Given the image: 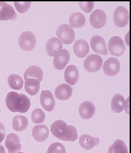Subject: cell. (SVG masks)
Wrapping results in <instances>:
<instances>
[{"mask_svg": "<svg viewBox=\"0 0 131 153\" xmlns=\"http://www.w3.org/2000/svg\"><path fill=\"white\" fill-rule=\"evenodd\" d=\"M0 153H6L4 148L2 145H0Z\"/></svg>", "mask_w": 131, "mask_h": 153, "instance_id": "obj_34", "label": "cell"}, {"mask_svg": "<svg viewBox=\"0 0 131 153\" xmlns=\"http://www.w3.org/2000/svg\"><path fill=\"white\" fill-rule=\"evenodd\" d=\"M5 146L9 153H17L20 151L22 146L19 136L17 134L11 133L7 136Z\"/></svg>", "mask_w": 131, "mask_h": 153, "instance_id": "obj_12", "label": "cell"}, {"mask_svg": "<svg viewBox=\"0 0 131 153\" xmlns=\"http://www.w3.org/2000/svg\"><path fill=\"white\" fill-rule=\"evenodd\" d=\"M81 10L86 13H89L93 10L94 2H78Z\"/></svg>", "mask_w": 131, "mask_h": 153, "instance_id": "obj_32", "label": "cell"}, {"mask_svg": "<svg viewBox=\"0 0 131 153\" xmlns=\"http://www.w3.org/2000/svg\"><path fill=\"white\" fill-rule=\"evenodd\" d=\"M125 98L121 95L117 94L113 97L111 101V109L115 113H121L125 108Z\"/></svg>", "mask_w": 131, "mask_h": 153, "instance_id": "obj_23", "label": "cell"}, {"mask_svg": "<svg viewBox=\"0 0 131 153\" xmlns=\"http://www.w3.org/2000/svg\"><path fill=\"white\" fill-rule=\"evenodd\" d=\"M63 45L61 42L56 37L50 38L46 43V50L49 56H54L58 51L62 48Z\"/></svg>", "mask_w": 131, "mask_h": 153, "instance_id": "obj_19", "label": "cell"}, {"mask_svg": "<svg viewBox=\"0 0 131 153\" xmlns=\"http://www.w3.org/2000/svg\"><path fill=\"white\" fill-rule=\"evenodd\" d=\"M79 74L76 66L71 65L67 67L64 72V78L66 82L69 85H74L78 82Z\"/></svg>", "mask_w": 131, "mask_h": 153, "instance_id": "obj_16", "label": "cell"}, {"mask_svg": "<svg viewBox=\"0 0 131 153\" xmlns=\"http://www.w3.org/2000/svg\"><path fill=\"white\" fill-rule=\"evenodd\" d=\"M47 153H66L64 145L58 142L53 143L50 146Z\"/></svg>", "mask_w": 131, "mask_h": 153, "instance_id": "obj_30", "label": "cell"}, {"mask_svg": "<svg viewBox=\"0 0 131 153\" xmlns=\"http://www.w3.org/2000/svg\"><path fill=\"white\" fill-rule=\"evenodd\" d=\"M40 100L42 107L47 111L50 112L54 109L55 99L50 91H43L40 94Z\"/></svg>", "mask_w": 131, "mask_h": 153, "instance_id": "obj_13", "label": "cell"}, {"mask_svg": "<svg viewBox=\"0 0 131 153\" xmlns=\"http://www.w3.org/2000/svg\"><path fill=\"white\" fill-rule=\"evenodd\" d=\"M90 45L93 51L97 53L108 55V51L105 39L99 35H95L90 40Z\"/></svg>", "mask_w": 131, "mask_h": 153, "instance_id": "obj_11", "label": "cell"}, {"mask_svg": "<svg viewBox=\"0 0 131 153\" xmlns=\"http://www.w3.org/2000/svg\"><path fill=\"white\" fill-rule=\"evenodd\" d=\"M6 102L8 108L13 112L26 113L31 107V101L26 95L19 94L15 92L8 94Z\"/></svg>", "mask_w": 131, "mask_h": 153, "instance_id": "obj_2", "label": "cell"}, {"mask_svg": "<svg viewBox=\"0 0 131 153\" xmlns=\"http://www.w3.org/2000/svg\"><path fill=\"white\" fill-rule=\"evenodd\" d=\"M113 19L117 27H123L127 25L129 21L128 10L124 6L118 7L114 12Z\"/></svg>", "mask_w": 131, "mask_h": 153, "instance_id": "obj_5", "label": "cell"}, {"mask_svg": "<svg viewBox=\"0 0 131 153\" xmlns=\"http://www.w3.org/2000/svg\"><path fill=\"white\" fill-rule=\"evenodd\" d=\"M28 120L25 117L21 115L15 116L13 118L12 125L13 129L18 132L25 130L28 125Z\"/></svg>", "mask_w": 131, "mask_h": 153, "instance_id": "obj_26", "label": "cell"}, {"mask_svg": "<svg viewBox=\"0 0 131 153\" xmlns=\"http://www.w3.org/2000/svg\"><path fill=\"white\" fill-rule=\"evenodd\" d=\"M16 13L12 7L5 2H0V20L6 21L16 19Z\"/></svg>", "mask_w": 131, "mask_h": 153, "instance_id": "obj_14", "label": "cell"}, {"mask_svg": "<svg viewBox=\"0 0 131 153\" xmlns=\"http://www.w3.org/2000/svg\"><path fill=\"white\" fill-rule=\"evenodd\" d=\"M103 62L101 56L96 54H93L86 58L84 62V67L89 72H97L101 68Z\"/></svg>", "mask_w": 131, "mask_h": 153, "instance_id": "obj_6", "label": "cell"}, {"mask_svg": "<svg viewBox=\"0 0 131 153\" xmlns=\"http://www.w3.org/2000/svg\"><path fill=\"white\" fill-rule=\"evenodd\" d=\"M50 130L53 136L62 141L75 142L78 137L76 128L72 125L69 126L61 120H58L53 122L51 126Z\"/></svg>", "mask_w": 131, "mask_h": 153, "instance_id": "obj_1", "label": "cell"}, {"mask_svg": "<svg viewBox=\"0 0 131 153\" xmlns=\"http://www.w3.org/2000/svg\"><path fill=\"white\" fill-rule=\"evenodd\" d=\"M49 131L46 125L40 124L35 125L33 128L32 134L35 140L42 142L46 140L49 136Z\"/></svg>", "mask_w": 131, "mask_h": 153, "instance_id": "obj_17", "label": "cell"}, {"mask_svg": "<svg viewBox=\"0 0 131 153\" xmlns=\"http://www.w3.org/2000/svg\"><path fill=\"white\" fill-rule=\"evenodd\" d=\"M45 115L44 112L41 109H35L31 114L33 122L35 124L41 123L45 119Z\"/></svg>", "mask_w": 131, "mask_h": 153, "instance_id": "obj_29", "label": "cell"}, {"mask_svg": "<svg viewBox=\"0 0 131 153\" xmlns=\"http://www.w3.org/2000/svg\"><path fill=\"white\" fill-rule=\"evenodd\" d=\"M15 8L17 11L20 13H24L26 12L30 8L31 2H14Z\"/></svg>", "mask_w": 131, "mask_h": 153, "instance_id": "obj_31", "label": "cell"}, {"mask_svg": "<svg viewBox=\"0 0 131 153\" xmlns=\"http://www.w3.org/2000/svg\"><path fill=\"white\" fill-rule=\"evenodd\" d=\"M103 71L107 76H116L119 73L120 69V64L119 60L116 58H109L104 63Z\"/></svg>", "mask_w": 131, "mask_h": 153, "instance_id": "obj_10", "label": "cell"}, {"mask_svg": "<svg viewBox=\"0 0 131 153\" xmlns=\"http://www.w3.org/2000/svg\"><path fill=\"white\" fill-rule=\"evenodd\" d=\"M24 153L20 152H19V153Z\"/></svg>", "mask_w": 131, "mask_h": 153, "instance_id": "obj_35", "label": "cell"}, {"mask_svg": "<svg viewBox=\"0 0 131 153\" xmlns=\"http://www.w3.org/2000/svg\"><path fill=\"white\" fill-rule=\"evenodd\" d=\"M108 153H128L127 147L124 141L117 140L109 148Z\"/></svg>", "mask_w": 131, "mask_h": 153, "instance_id": "obj_28", "label": "cell"}, {"mask_svg": "<svg viewBox=\"0 0 131 153\" xmlns=\"http://www.w3.org/2000/svg\"><path fill=\"white\" fill-rule=\"evenodd\" d=\"M95 105L91 101H87L82 103L79 108L80 117L84 120L92 118L95 114Z\"/></svg>", "mask_w": 131, "mask_h": 153, "instance_id": "obj_15", "label": "cell"}, {"mask_svg": "<svg viewBox=\"0 0 131 153\" xmlns=\"http://www.w3.org/2000/svg\"><path fill=\"white\" fill-rule=\"evenodd\" d=\"M70 59V53L67 50L65 49L61 50L57 53L54 56L53 66L58 70H62L69 63Z\"/></svg>", "mask_w": 131, "mask_h": 153, "instance_id": "obj_9", "label": "cell"}, {"mask_svg": "<svg viewBox=\"0 0 131 153\" xmlns=\"http://www.w3.org/2000/svg\"><path fill=\"white\" fill-rule=\"evenodd\" d=\"M43 77V72L40 67L37 65H32L26 70L24 73V79L34 78L41 82Z\"/></svg>", "mask_w": 131, "mask_h": 153, "instance_id": "obj_22", "label": "cell"}, {"mask_svg": "<svg viewBox=\"0 0 131 153\" xmlns=\"http://www.w3.org/2000/svg\"><path fill=\"white\" fill-rule=\"evenodd\" d=\"M56 35L61 43L65 45L71 44L75 38L74 29L67 24H62L59 26L56 31Z\"/></svg>", "mask_w": 131, "mask_h": 153, "instance_id": "obj_3", "label": "cell"}, {"mask_svg": "<svg viewBox=\"0 0 131 153\" xmlns=\"http://www.w3.org/2000/svg\"><path fill=\"white\" fill-rule=\"evenodd\" d=\"M86 18L81 13L76 12L72 13L69 19V23L71 27L81 28L83 27L86 24Z\"/></svg>", "mask_w": 131, "mask_h": 153, "instance_id": "obj_24", "label": "cell"}, {"mask_svg": "<svg viewBox=\"0 0 131 153\" xmlns=\"http://www.w3.org/2000/svg\"><path fill=\"white\" fill-rule=\"evenodd\" d=\"M73 50L75 53L79 58H84L88 54L89 47L88 43L84 39H78L74 43Z\"/></svg>", "mask_w": 131, "mask_h": 153, "instance_id": "obj_21", "label": "cell"}, {"mask_svg": "<svg viewBox=\"0 0 131 153\" xmlns=\"http://www.w3.org/2000/svg\"><path fill=\"white\" fill-rule=\"evenodd\" d=\"M5 136V128L3 123H0V143L2 142Z\"/></svg>", "mask_w": 131, "mask_h": 153, "instance_id": "obj_33", "label": "cell"}, {"mask_svg": "<svg viewBox=\"0 0 131 153\" xmlns=\"http://www.w3.org/2000/svg\"><path fill=\"white\" fill-rule=\"evenodd\" d=\"M107 21V17L105 13L100 9L95 10L90 16V24L94 28L100 29L104 27Z\"/></svg>", "mask_w": 131, "mask_h": 153, "instance_id": "obj_8", "label": "cell"}, {"mask_svg": "<svg viewBox=\"0 0 131 153\" xmlns=\"http://www.w3.org/2000/svg\"><path fill=\"white\" fill-rule=\"evenodd\" d=\"M72 93V89L70 85L62 84L56 88L54 94L55 97L58 100L65 101L70 98Z\"/></svg>", "mask_w": 131, "mask_h": 153, "instance_id": "obj_18", "label": "cell"}, {"mask_svg": "<svg viewBox=\"0 0 131 153\" xmlns=\"http://www.w3.org/2000/svg\"><path fill=\"white\" fill-rule=\"evenodd\" d=\"M8 83L10 88L13 89L19 90L22 89L23 85L22 78L19 75L11 74L7 79Z\"/></svg>", "mask_w": 131, "mask_h": 153, "instance_id": "obj_27", "label": "cell"}, {"mask_svg": "<svg viewBox=\"0 0 131 153\" xmlns=\"http://www.w3.org/2000/svg\"><path fill=\"white\" fill-rule=\"evenodd\" d=\"M25 89L31 96H35L39 91L40 82L37 79L30 78L25 80Z\"/></svg>", "mask_w": 131, "mask_h": 153, "instance_id": "obj_25", "label": "cell"}, {"mask_svg": "<svg viewBox=\"0 0 131 153\" xmlns=\"http://www.w3.org/2000/svg\"><path fill=\"white\" fill-rule=\"evenodd\" d=\"M20 47L25 51H32L36 45L35 36L29 31H24L20 36L18 39Z\"/></svg>", "mask_w": 131, "mask_h": 153, "instance_id": "obj_4", "label": "cell"}, {"mask_svg": "<svg viewBox=\"0 0 131 153\" xmlns=\"http://www.w3.org/2000/svg\"><path fill=\"white\" fill-rule=\"evenodd\" d=\"M100 143V139L97 137H93L87 134L81 135L79 138L80 146L86 150H90Z\"/></svg>", "mask_w": 131, "mask_h": 153, "instance_id": "obj_20", "label": "cell"}, {"mask_svg": "<svg viewBox=\"0 0 131 153\" xmlns=\"http://www.w3.org/2000/svg\"><path fill=\"white\" fill-rule=\"evenodd\" d=\"M108 48L110 53L113 56H121L124 54L125 50L124 42L121 38L114 36L109 42Z\"/></svg>", "mask_w": 131, "mask_h": 153, "instance_id": "obj_7", "label": "cell"}]
</instances>
